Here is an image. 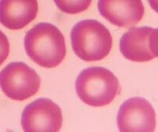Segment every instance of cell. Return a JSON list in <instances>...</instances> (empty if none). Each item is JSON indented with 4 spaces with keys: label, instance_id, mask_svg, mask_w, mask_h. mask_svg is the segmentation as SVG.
<instances>
[{
    "label": "cell",
    "instance_id": "1",
    "mask_svg": "<svg viewBox=\"0 0 158 132\" xmlns=\"http://www.w3.org/2000/svg\"><path fill=\"white\" fill-rule=\"evenodd\" d=\"M24 46L29 58L44 68L59 66L66 54L64 36L56 26L48 23H40L29 29Z\"/></svg>",
    "mask_w": 158,
    "mask_h": 132
},
{
    "label": "cell",
    "instance_id": "2",
    "mask_svg": "<svg viewBox=\"0 0 158 132\" xmlns=\"http://www.w3.org/2000/svg\"><path fill=\"white\" fill-rule=\"evenodd\" d=\"M70 36L75 54L86 62L102 60L109 55L113 46L109 29L95 19L77 23L71 30Z\"/></svg>",
    "mask_w": 158,
    "mask_h": 132
},
{
    "label": "cell",
    "instance_id": "3",
    "mask_svg": "<svg viewBox=\"0 0 158 132\" xmlns=\"http://www.w3.org/2000/svg\"><path fill=\"white\" fill-rule=\"evenodd\" d=\"M75 87L80 100L92 107L109 104L120 92V83L116 76L108 69L100 66L82 70Z\"/></svg>",
    "mask_w": 158,
    "mask_h": 132
},
{
    "label": "cell",
    "instance_id": "4",
    "mask_svg": "<svg viewBox=\"0 0 158 132\" xmlns=\"http://www.w3.org/2000/svg\"><path fill=\"white\" fill-rule=\"evenodd\" d=\"M41 84L40 76L23 62L8 64L0 72V87L9 98L23 101L35 95Z\"/></svg>",
    "mask_w": 158,
    "mask_h": 132
},
{
    "label": "cell",
    "instance_id": "5",
    "mask_svg": "<svg viewBox=\"0 0 158 132\" xmlns=\"http://www.w3.org/2000/svg\"><path fill=\"white\" fill-rule=\"evenodd\" d=\"M21 124L26 132H57L63 124L61 109L50 99H37L24 108Z\"/></svg>",
    "mask_w": 158,
    "mask_h": 132
},
{
    "label": "cell",
    "instance_id": "6",
    "mask_svg": "<svg viewBox=\"0 0 158 132\" xmlns=\"http://www.w3.org/2000/svg\"><path fill=\"white\" fill-rule=\"evenodd\" d=\"M122 55L134 62H148L158 57V29L131 28L120 41Z\"/></svg>",
    "mask_w": 158,
    "mask_h": 132
},
{
    "label": "cell",
    "instance_id": "7",
    "mask_svg": "<svg viewBox=\"0 0 158 132\" xmlns=\"http://www.w3.org/2000/svg\"><path fill=\"white\" fill-rule=\"evenodd\" d=\"M117 121L119 130L122 132H152L156 128L154 108L142 97H132L123 102Z\"/></svg>",
    "mask_w": 158,
    "mask_h": 132
},
{
    "label": "cell",
    "instance_id": "8",
    "mask_svg": "<svg viewBox=\"0 0 158 132\" xmlns=\"http://www.w3.org/2000/svg\"><path fill=\"white\" fill-rule=\"evenodd\" d=\"M97 6L103 18L121 28L135 26L144 15L141 0H99Z\"/></svg>",
    "mask_w": 158,
    "mask_h": 132
},
{
    "label": "cell",
    "instance_id": "9",
    "mask_svg": "<svg viewBox=\"0 0 158 132\" xmlns=\"http://www.w3.org/2000/svg\"><path fill=\"white\" fill-rule=\"evenodd\" d=\"M38 10L37 0H0V23L9 29H22L35 19Z\"/></svg>",
    "mask_w": 158,
    "mask_h": 132
},
{
    "label": "cell",
    "instance_id": "10",
    "mask_svg": "<svg viewBox=\"0 0 158 132\" xmlns=\"http://www.w3.org/2000/svg\"><path fill=\"white\" fill-rule=\"evenodd\" d=\"M60 11L67 14L84 12L90 6L92 0H53Z\"/></svg>",
    "mask_w": 158,
    "mask_h": 132
},
{
    "label": "cell",
    "instance_id": "11",
    "mask_svg": "<svg viewBox=\"0 0 158 132\" xmlns=\"http://www.w3.org/2000/svg\"><path fill=\"white\" fill-rule=\"evenodd\" d=\"M9 54V43L6 36L0 30V66Z\"/></svg>",
    "mask_w": 158,
    "mask_h": 132
},
{
    "label": "cell",
    "instance_id": "12",
    "mask_svg": "<svg viewBox=\"0 0 158 132\" xmlns=\"http://www.w3.org/2000/svg\"><path fill=\"white\" fill-rule=\"evenodd\" d=\"M153 10L158 13V0H148Z\"/></svg>",
    "mask_w": 158,
    "mask_h": 132
}]
</instances>
